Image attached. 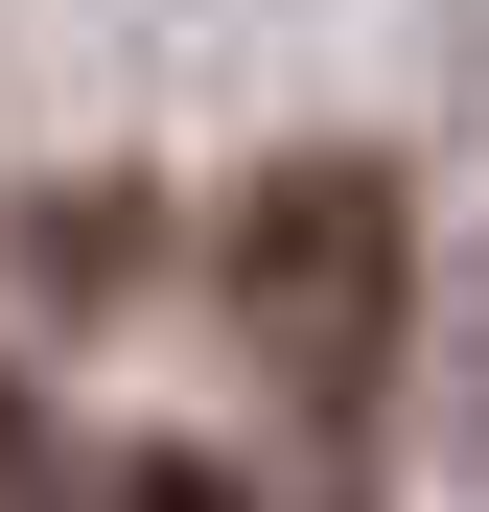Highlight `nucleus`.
<instances>
[{"instance_id":"f257e3e1","label":"nucleus","mask_w":489,"mask_h":512,"mask_svg":"<svg viewBox=\"0 0 489 512\" xmlns=\"http://www.w3.org/2000/svg\"><path fill=\"white\" fill-rule=\"evenodd\" d=\"M396 326H420V233H396V163H257V210H233V350H257L280 396L350 419L396 373Z\"/></svg>"},{"instance_id":"f03ea898","label":"nucleus","mask_w":489,"mask_h":512,"mask_svg":"<svg viewBox=\"0 0 489 512\" xmlns=\"http://www.w3.org/2000/svg\"><path fill=\"white\" fill-rule=\"evenodd\" d=\"M117 512H257V489H233V466H187V443H140V466H117Z\"/></svg>"},{"instance_id":"7ed1b4c3","label":"nucleus","mask_w":489,"mask_h":512,"mask_svg":"<svg viewBox=\"0 0 489 512\" xmlns=\"http://www.w3.org/2000/svg\"><path fill=\"white\" fill-rule=\"evenodd\" d=\"M443 443H466V489H489V280H466V373H443Z\"/></svg>"},{"instance_id":"20e7f679","label":"nucleus","mask_w":489,"mask_h":512,"mask_svg":"<svg viewBox=\"0 0 489 512\" xmlns=\"http://www.w3.org/2000/svg\"><path fill=\"white\" fill-rule=\"evenodd\" d=\"M0 512H24V396H0Z\"/></svg>"}]
</instances>
